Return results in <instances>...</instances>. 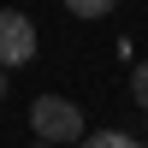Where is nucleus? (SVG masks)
I'll use <instances>...</instances> for the list:
<instances>
[{
	"instance_id": "nucleus-3",
	"label": "nucleus",
	"mask_w": 148,
	"mask_h": 148,
	"mask_svg": "<svg viewBox=\"0 0 148 148\" xmlns=\"http://www.w3.org/2000/svg\"><path fill=\"white\" fill-rule=\"evenodd\" d=\"M83 148H142V142L125 130H101V136H83Z\"/></svg>"
},
{
	"instance_id": "nucleus-1",
	"label": "nucleus",
	"mask_w": 148,
	"mask_h": 148,
	"mask_svg": "<svg viewBox=\"0 0 148 148\" xmlns=\"http://www.w3.org/2000/svg\"><path fill=\"white\" fill-rule=\"evenodd\" d=\"M30 130H36V142H47V148H65V142L83 148V107L65 101V95H42V101L30 107Z\"/></svg>"
},
{
	"instance_id": "nucleus-6",
	"label": "nucleus",
	"mask_w": 148,
	"mask_h": 148,
	"mask_svg": "<svg viewBox=\"0 0 148 148\" xmlns=\"http://www.w3.org/2000/svg\"><path fill=\"white\" fill-rule=\"evenodd\" d=\"M0 101H6V71H0Z\"/></svg>"
},
{
	"instance_id": "nucleus-5",
	"label": "nucleus",
	"mask_w": 148,
	"mask_h": 148,
	"mask_svg": "<svg viewBox=\"0 0 148 148\" xmlns=\"http://www.w3.org/2000/svg\"><path fill=\"white\" fill-rule=\"evenodd\" d=\"M71 12H77V18H101V12H113V6H107V0H71Z\"/></svg>"
},
{
	"instance_id": "nucleus-2",
	"label": "nucleus",
	"mask_w": 148,
	"mask_h": 148,
	"mask_svg": "<svg viewBox=\"0 0 148 148\" xmlns=\"http://www.w3.org/2000/svg\"><path fill=\"white\" fill-rule=\"evenodd\" d=\"M36 59V24L24 12H6L0 6V71H18Z\"/></svg>"
},
{
	"instance_id": "nucleus-4",
	"label": "nucleus",
	"mask_w": 148,
	"mask_h": 148,
	"mask_svg": "<svg viewBox=\"0 0 148 148\" xmlns=\"http://www.w3.org/2000/svg\"><path fill=\"white\" fill-rule=\"evenodd\" d=\"M130 95H136V107L148 113V59H142L136 71H130Z\"/></svg>"
},
{
	"instance_id": "nucleus-7",
	"label": "nucleus",
	"mask_w": 148,
	"mask_h": 148,
	"mask_svg": "<svg viewBox=\"0 0 148 148\" xmlns=\"http://www.w3.org/2000/svg\"><path fill=\"white\" fill-rule=\"evenodd\" d=\"M30 148H47V142H30Z\"/></svg>"
}]
</instances>
